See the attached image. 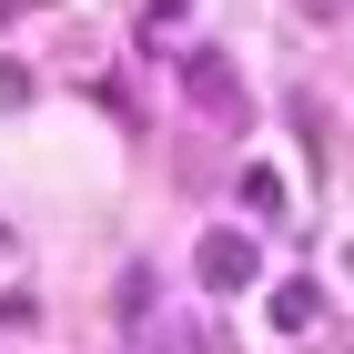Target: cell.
Segmentation results:
<instances>
[{
    "instance_id": "cell-1",
    "label": "cell",
    "mask_w": 354,
    "mask_h": 354,
    "mask_svg": "<svg viewBox=\"0 0 354 354\" xmlns=\"http://www.w3.org/2000/svg\"><path fill=\"white\" fill-rule=\"evenodd\" d=\"M183 102L203 111V132H253V91H243V71H233L213 41L183 51Z\"/></svg>"
},
{
    "instance_id": "cell-2",
    "label": "cell",
    "mask_w": 354,
    "mask_h": 354,
    "mask_svg": "<svg viewBox=\"0 0 354 354\" xmlns=\"http://www.w3.org/2000/svg\"><path fill=\"white\" fill-rule=\"evenodd\" d=\"M192 273H203V294H243L253 273H263V253H253V233H233V223H213V233L192 243Z\"/></svg>"
},
{
    "instance_id": "cell-3",
    "label": "cell",
    "mask_w": 354,
    "mask_h": 354,
    "mask_svg": "<svg viewBox=\"0 0 354 354\" xmlns=\"http://www.w3.org/2000/svg\"><path fill=\"white\" fill-rule=\"evenodd\" d=\"M314 314H324V294H314V283H283V294H273V324H283V334H304Z\"/></svg>"
},
{
    "instance_id": "cell-4",
    "label": "cell",
    "mask_w": 354,
    "mask_h": 354,
    "mask_svg": "<svg viewBox=\"0 0 354 354\" xmlns=\"http://www.w3.org/2000/svg\"><path fill=\"white\" fill-rule=\"evenodd\" d=\"M243 213H283V172H263V162L243 172Z\"/></svg>"
},
{
    "instance_id": "cell-5",
    "label": "cell",
    "mask_w": 354,
    "mask_h": 354,
    "mask_svg": "<svg viewBox=\"0 0 354 354\" xmlns=\"http://www.w3.org/2000/svg\"><path fill=\"white\" fill-rule=\"evenodd\" d=\"M111 304H122V324H142V314H152V273L132 263V273H122V294H111Z\"/></svg>"
},
{
    "instance_id": "cell-6",
    "label": "cell",
    "mask_w": 354,
    "mask_h": 354,
    "mask_svg": "<svg viewBox=\"0 0 354 354\" xmlns=\"http://www.w3.org/2000/svg\"><path fill=\"white\" fill-rule=\"evenodd\" d=\"M294 10H304V21H344L354 0H294Z\"/></svg>"
},
{
    "instance_id": "cell-7",
    "label": "cell",
    "mask_w": 354,
    "mask_h": 354,
    "mask_svg": "<svg viewBox=\"0 0 354 354\" xmlns=\"http://www.w3.org/2000/svg\"><path fill=\"white\" fill-rule=\"evenodd\" d=\"M183 10H192V0H152V21H183Z\"/></svg>"
}]
</instances>
